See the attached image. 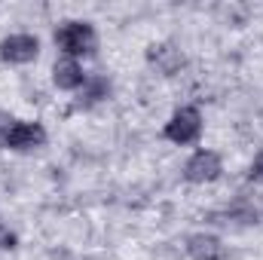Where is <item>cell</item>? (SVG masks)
<instances>
[{"instance_id":"30bf717a","label":"cell","mask_w":263,"mask_h":260,"mask_svg":"<svg viewBox=\"0 0 263 260\" xmlns=\"http://www.w3.org/2000/svg\"><path fill=\"white\" fill-rule=\"evenodd\" d=\"M248 178H251V181H257V184H263V153H257V159L251 162Z\"/></svg>"},{"instance_id":"52a82bcc","label":"cell","mask_w":263,"mask_h":260,"mask_svg":"<svg viewBox=\"0 0 263 260\" xmlns=\"http://www.w3.org/2000/svg\"><path fill=\"white\" fill-rule=\"evenodd\" d=\"M86 70L80 62H73V59H59L55 67H52V83L59 86V89H65V92H80L83 89V83H86Z\"/></svg>"},{"instance_id":"8992f818","label":"cell","mask_w":263,"mask_h":260,"mask_svg":"<svg viewBox=\"0 0 263 260\" xmlns=\"http://www.w3.org/2000/svg\"><path fill=\"white\" fill-rule=\"evenodd\" d=\"M187 254H190V260H223L227 245L211 233H193L187 239Z\"/></svg>"},{"instance_id":"6da1fadb","label":"cell","mask_w":263,"mask_h":260,"mask_svg":"<svg viewBox=\"0 0 263 260\" xmlns=\"http://www.w3.org/2000/svg\"><path fill=\"white\" fill-rule=\"evenodd\" d=\"M55 46L65 52V59H83V55H92L95 46H98V34L92 28V22H80V18H70L62 22L55 28Z\"/></svg>"},{"instance_id":"7a4b0ae2","label":"cell","mask_w":263,"mask_h":260,"mask_svg":"<svg viewBox=\"0 0 263 260\" xmlns=\"http://www.w3.org/2000/svg\"><path fill=\"white\" fill-rule=\"evenodd\" d=\"M162 135H165L172 144H178V147L196 144L199 138H202V114H199V107H178V110L168 117Z\"/></svg>"},{"instance_id":"ba28073f","label":"cell","mask_w":263,"mask_h":260,"mask_svg":"<svg viewBox=\"0 0 263 260\" xmlns=\"http://www.w3.org/2000/svg\"><path fill=\"white\" fill-rule=\"evenodd\" d=\"M110 95V80L107 77H101V73H89L86 77V83H83V89H80V104H98V101H104Z\"/></svg>"},{"instance_id":"277c9868","label":"cell","mask_w":263,"mask_h":260,"mask_svg":"<svg viewBox=\"0 0 263 260\" xmlns=\"http://www.w3.org/2000/svg\"><path fill=\"white\" fill-rule=\"evenodd\" d=\"M40 55V40L34 34H9L0 40V62L6 65H31Z\"/></svg>"},{"instance_id":"5b68a950","label":"cell","mask_w":263,"mask_h":260,"mask_svg":"<svg viewBox=\"0 0 263 260\" xmlns=\"http://www.w3.org/2000/svg\"><path fill=\"white\" fill-rule=\"evenodd\" d=\"M220 172H223V162H220V156L214 153V150H196L190 159H187V165H184V178L190 181V184H211V181H217L220 178Z\"/></svg>"},{"instance_id":"3957f363","label":"cell","mask_w":263,"mask_h":260,"mask_svg":"<svg viewBox=\"0 0 263 260\" xmlns=\"http://www.w3.org/2000/svg\"><path fill=\"white\" fill-rule=\"evenodd\" d=\"M46 144V129L37 120H15L12 129L6 135L3 150H15V153H28V150H40Z\"/></svg>"},{"instance_id":"9c48e42d","label":"cell","mask_w":263,"mask_h":260,"mask_svg":"<svg viewBox=\"0 0 263 260\" xmlns=\"http://www.w3.org/2000/svg\"><path fill=\"white\" fill-rule=\"evenodd\" d=\"M12 117L6 114V110H0V150H3V144H6V135H9V129H12Z\"/></svg>"}]
</instances>
